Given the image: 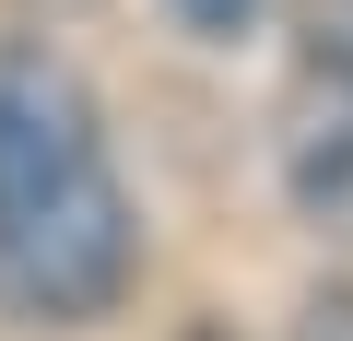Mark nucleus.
<instances>
[{
    "mask_svg": "<svg viewBox=\"0 0 353 341\" xmlns=\"http://www.w3.org/2000/svg\"><path fill=\"white\" fill-rule=\"evenodd\" d=\"M141 224L106 165L94 94L48 48H0V306L83 329L130 294Z\"/></svg>",
    "mask_w": 353,
    "mask_h": 341,
    "instance_id": "1",
    "label": "nucleus"
},
{
    "mask_svg": "<svg viewBox=\"0 0 353 341\" xmlns=\"http://www.w3.org/2000/svg\"><path fill=\"white\" fill-rule=\"evenodd\" d=\"M283 189L318 236L353 247V59L341 48H318L283 94Z\"/></svg>",
    "mask_w": 353,
    "mask_h": 341,
    "instance_id": "2",
    "label": "nucleus"
},
{
    "mask_svg": "<svg viewBox=\"0 0 353 341\" xmlns=\"http://www.w3.org/2000/svg\"><path fill=\"white\" fill-rule=\"evenodd\" d=\"M165 12L189 24V36H248V12H259V0H165Z\"/></svg>",
    "mask_w": 353,
    "mask_h": 341,
    "instance_id": "3",
    "label": "nucleus"
},
{
    "mask_svg": "<svg viewBox=\"0 0 353 341\" xmlns=\"http://www.w3.org/2000/svg\"><path fill=\"white\" fill-rule=\"evenodd\" d=\"M306 341H353V282H330V294H306Z\"/></svg>",
    "mask_w": 353,
    "mask_h": 341,
    "instance_id": "4",
    "label": "nucleus"
},
{
    "mask_svg": "<svg viewBox=\"0 0 353 341\" xmlns=\"http://www.w3.org/2000/svg\"><path fill=\"white\" fill-rule=\"evenodd\" d=\"M306 24H318V48H341V59H353V0H306Z\"/></svg>",
    "mask_w": 353,
    "mask_h": 341,
    "instance_id": "5",
    "label": "nucleus"
},
{
    "mask_svg": "<svg viewBox=\"0 0 353 341\" xmlns=\"http://www.w3.org/2000/svg\"><path fill=\"white\" fill-rule=\"evenodd\" d=\"M24 12H48V24H59V12H83V0H24Z\"/></svg>",
    "mask_w": 353,
    "mask_h": 341,
    "instance_id": "6",
    "label": "nucleus"
}]
</instances>
